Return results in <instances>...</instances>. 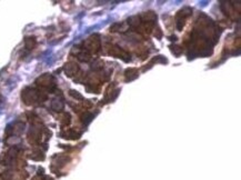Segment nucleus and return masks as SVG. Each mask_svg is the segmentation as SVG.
Instances as JSON below:
<instances>
[{
  "instance_id": "7",
  "label": "nucleus",
  "mask_w": 241,
  "mask_h": 180,
  "mask_svg": "<svg viewBox=\"0 0 241 180\" xmlns=\"http://www.w3.org/2000/svg\"><path fill=\"white\" fill-rule=\"evenodd\" d=\"M64 136H66L64 138H68V139H77V138H79L80 133L77 132L76 130H68L64 132Z\"/></svg>"
},
{
  "instance_id": "11",
  "label": "nucleus",
  "mask_w": 241,
  "mask_h": 180,
  "mask_svg": "<svg viewBox=\"0 0 241 180\" xmlns=\"http://www.w3.org/2000/svg\"><path fill=\"white\" fill-rule=\"evenodd\" d=\"M70 94H71V96H73L75 98H79V99H81V98H82L80 94H77V91H73V90H71V91H70Z\"/></svg>"
},
{
  "instance_id": "8",
  "label": "nucleus",
  "mask_w": 241,
  "mask_h": 180,
  "mask_svg": "<svg viewBox=\"0 0 241 180\" xmlns=\"http://www.w3.org/2000/svg\"><path fill=\"white\" fill-rule=\"evenodd\" d=\"M52 109H55L56 111H61L64 109V102L61 100L55 99L52 101Z\"/></svg>"
},
{
  "instance_id": "6",
  "label": "nucleus",
  "mask_w": 241,
  "mask_h": 180,
  "mask_svg": "<svg viewBox=\"0 0 241 180\" xmlns=\"http://www.w3.org/2000/svg\"><path fill=\"white\" fill-rule=\"evenodd\" d=\"M110 53L114 55V56H116L117 58H121V59H123V60H126V61L130 59V56H129L125 50L120 49L119 47H112V49L110 50Z\"/></svg>"
},
{
  "instance_id": "2",
  "label": "nucleus",
  "mask_w": 241,
  "mask_h": 180,
  "mask_svg": "<svg viewBox=\"0 0 241 180\" xmlns=\"http://www.w3.org/2000/svg\"><path fill=\"white\" fill-rule=\"evenodd\" d=\"M100 49V39L99 36L94 35L88 38L85 41V50L88 52H98Z\"/></svg>"
},
{
  "instance_id": "5",
  "label": "nucleus",
  "mask_w": 241,
  "mask_h": 180,
  "mask_svg": "<svg viewBox=\"0 0 241 180\" xmlns=\"http://www.w3.org/2000/svg\"><path fill=\"white\" fill-rule=\"evenodd\" d=\"M79 71V66L75 62H68L64 66V72L68 77H73L76 76Z\"/></svg>"
},
{
  "instance_id": "3",
  "label": "nucleus",
  "mask_w": 241,
  "mask_h": 180,
  "mask_svg": "<svg viewBox=\"0 0 241 180\" xmlns=\"http://www.w3.org/2000/svg\"><path fill=\"white\" fill-rule=\"evenodd\" d=\"M36 83L38 86L42 87V88H48V89H51L52 87H55V79L52 76L50 75H42L41 77H39L38 79L36 80Z\"/></svg>"
},
{
  "instance_id": "4",
  "label": "nucleus",
  "mask_w": 241,
  "mask_h": 180,
  "mask_svg": "<svg viewBox=\"0 0 241 180\" xmlns=\"http://www.w3.org/2000/svg\"><path fill=\"white\" fill-rule=\"evenodd\" d=\"M190 14H191V9H190V8H184V9H182V10L179 11V14H177V18H176L178 30H181V29L183 28L184 22H186L184 20H186Z\"/></svg>"
},
{
  "instance_id": "1",
  "label": "nucleus",
  "mask_w": 241,
  "mask_h": 180,
  "mask_svg": "<svg viewBox=\"0 0 241 180\" xmlns=\"http://www.w3.org/2000/svg\"><path fill=\"white\" fill-rule=\"evenodd\" d=\"M22 100L25 101L26 105H32L35 102L38 101H43L47 99V96L45 94H42L41 91L39 90H36V89H26L23 92H22Z\"/></svg>"
},
{
  "instance_id": "9",
  "label": "nucleus",
  "mask_w": 241,
  "mask_h": 180,
  "mask_svg": "<svg viewBox=\"0 0 241 180\" xmlns=\"http://www.w3.org/2000/svg\"><path fill=\"white\" fill-rule=\"evenodd\" d=\"M25 42H26V47H27L28 49H32V48L36 46L37 41H36V39L34 37H30V38H27V39H26Z\"/></svg>"
},
{
  "instance_id": "10",
  "label": "nucleus",
  "mask_w": 241,
  "mask_h": 180,
  "mask_svg": "<svg viewBox=\"0 0 241 180\" xmlns=\"http://www.w3.org/2000/svg\"><path fill=\"white\" fill-rule=\"evenodd\" d=\"M62 126H67L70 123V115L69 114H64V117H62Z\"/></svg>"
}]
</instances>
